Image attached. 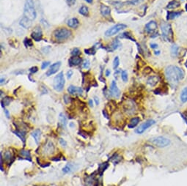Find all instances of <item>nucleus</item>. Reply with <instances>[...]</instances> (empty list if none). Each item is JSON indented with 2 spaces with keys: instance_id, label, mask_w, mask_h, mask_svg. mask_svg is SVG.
I'll return each instance as SVG.
<instances>
[{
  "instance_id": "34",
  "label": "nucleus",
  "mask_w": 187,
  "mask_h": 186,
  "mask_svg": "<svg viewBox=\"0 0 187 186\" xmlns=\"http://www.w3.org/2000/svg\"><path fill=\"white\" fill-rule=\"evenodd\" d=\"M119 64H120V60H119L118 57H115L113 60V68L114 69H117V67L119 66Z\"/></svg>"
},
{
  "instance_id": "6",
  "label": "nucleus",
  "mask_w": 187,
  "mask_h": 186,
  "mask_svg": "<svg viewBox=\"0 0 187 186\" xmlns=\"http://www.w3.org/2000/svg\"><path fill=\"white\" fill-rule=\"evenodd\" d=\"M71 35V32L66 28H59L54 31V36L57 40H64L68 39Z\"/></svg>"
},
{
  "instance_id": "53",
  "label": "nucleus",
  "mask_w": 187,
  "mask_h": 186,
  "mask_svg": "<svg viewBox=\"0 0 187 186\" xmlns=\"http://www.w3.org/2000/svg\"><path fill=\"white\" fill-rule=\"evenodd\" d=\"M185 66H186V67H187V61L186 62V63H185Z\"/></svg>"
},
{
  "instance_id": "21",
  "label": "nucleus",
  "mask_w": 187,
  "mask_h": 186,
  "mask_svg": "<svg viewBox=\"0 0 187 186\" xmlns=\"http://www.w3.org/2000/svg\"><path fill=\"white\" fill-rule=\"evenodd\" d=\"M40 135H41V131H40V129H37V130H34V131L32 133V137L34 138L36 144L39 143V140L40 139Z\"/></svg>"
},
{
  "instance_id": "35",
  "label": "nucleus",
  "mask_w": 187,
  "mask_h": 186,
  "mask_svg": "<svg viewBox=\"0 0 187 186\" xmlns=\"http://www.w3.org/2000/svg\"><path fill=\"white\" fill-rule=\"evenodd\" d=\"M24 43L26 47H32L33 46L32 41L30 39H28V38H25Z\"/></svg>"
},
{
  "instance_id": "12",
  "label": "nucleus",
  "mask_w": 187,
  "mask_h": 186,
  "mask_svg": "<svg viewBox=\"0 0 187 186\" xmlns=\"http://www.w3.org/2000/svg\"><path fill=\"white\" fill-rule=\"evenodd\" d=\"M68 91L71 95H82L83 93V89L81 87H77L74 86H70L68 88Z\"/></svg>"
},
{
  "instance_id": "40",
  "label": "nucleus",
  "mask_w": 187,
  "mask_h": 186,
  "mask_svg": "<svg viewBox=\"0 0 187 186\" xmlns=\"http://www.w3.org/2000/svg\"><path fill=\"white\" fill-rule=\"evenodd\" d=\"M49 64H50V62H49V61H46V62H43V63H42V65H41V68L43 70H44V69H46V68L49 65Z\"/></svg>"
},
{
  "instance_id": "41",
  "label": "nucleus",
  "mask_w": 187,
  "mask_h": 186,
  "mask_svg": "<svg viewBox=\"0 0 187 186\" xmlns=\"http://www.w3.org/2000/svg\"><path fill=\"white\" fill-rule=\"evenodd\" d=\"M65 1L67 2L68 5L69 6H73V5L76 3V0H65Z\"/></svg>"
},
{
  "instance_id": "32",
  "label": "nucleus",
  "mask_w": 187,
  "mask_h": 186,
  "mask_svg": "<svg viewBox=\"0 0 187 186\" xmlns=\"http://www.w3.org/2000/svg\"><path fill=\"white\" fill-rule=\"evenodd\" d=\"M120 46V42H119V40H115L112 44L111 48H112V51H113V50H115V49H117V48Z\"/></svg>"
},
{
  "instance_id": "14",
  "label": "nucleus",
  "mask_w": 187,
  "mask_h": 186,
  "mask_svg": "<svg viewBox=\"0 0 187 186\" xmlns=\"http://www.w3.org/2000/svg\"><path fill=\"white\" fill-rule=\"evenodd\" d=\"M54 144H53L52 142H50V141H49L47 144H46V145L43 147V152L46 155H49L51 154L54 152Z\"/></svg>"
},
{
  "instance_id": "5",
  "label": "nucleus",
  "mask_w": 187,
  "mask_h": 186,
  "mask_svg": "<svg viewBox=\"0 0 187 186\" xmlns=\"http://www.w3.org/2000/svg\"><path fill=\"white\" fill-rule=\"evenodd\" d=\"M65 78H64V74L62 72H60L57 75L55 76L54 79V83H53V86L54 89L57 92H61L63 89L64 86H65Z\"/></svg>"
},
{
  "instance_id": "19",
  "label": "nucleus",
  "mask_w": 187,
  "mask_h": 186,
  "mask_svg": "<svg viewBox=\"0 0 187 186\" xmlns=\"http://www.w3.org/2000/svg\"><path fill=\"white\" fill-rule=\"evenodd\" d=\"M101 13L102 14V16H109V15L111 13V9H110L109 7L106 6V5H102L101 6Z\"/></svg>"
},
{
  "instance_id": "16",
  "label": "nucleus",
  "mask_w": 187,
  "mask_h": 186,
  "mask_svg": "<svg viewBox=\"0 0 187 186\" xmlns=\"http://www.w3.org/2000/svg\"><path fill=\"white\" fill-rule=\"evenodd\" d=\"M67 24H68V25L69 27L75 29L78 27L79 24V21H78L77 18H71V19H69L68 21Z\"/></svg>"
},
{
  "instance_id": "9",
  "label": "nucleus",
  "mask_w": 187,
  "mask_h": 186,
  "mask_svg": "<svg viewBox=\"0 0 187 186\" xmlns=\"http://www.w3.org/2000/svg\"><path fill=\"white\" fill-rule=\"evenodd\" d=\"M60 66H61V62H55V63L51 64V67H49V69L46 72L47 76H50V75H54V73H56L59 71V69H60Z\"/></svg>"
},
{
  "instance_id": "1",
  "label": "nucleus",
  "mask_w": 187,
  "mask_h": 186,
  "mask_svg": "<svg viewBox=\"0 0 187 186\" xmlns=\"http://www.w3.org/2000/svg\"><path fill=\"white\" fill-rule=\"evenodd\" d=\"M165 76L170 85L172 87H175L180 81L184 78V72L177 66L170 65L165 70Z\"/></svg>"
},
{
  "instance_id": "26",
  "label": "nucleus",
  "mask_w": 187,
  "mask_h": 186,
  "mask_svg": "<svg viewBox=\"0 0 187 186\" xmlns=\"http://www.w3.org/2000/svg\"><path fill=\"white\" fill-rule=\"evenodd\" d=\"M79 13L84 16H88V15H89V10H88V7L87 6L81 7Z\"/></svg>"
},
{
  "instance_id": "30",
  "label": "nucleus",
  "mask_w": 187,
  "mask_h": 186,
  "mask_svg": "<svg viewBox=\"0 0 187 186\" xmlns=\"http://www.w3.org/2000/svg\"><path fill=\"white\" fill-rule=\"evenodd\" d=\"M12 100V98L10 97H5L4 98V100L1 101V104H2V107L5 108V106H8L9 104L10 103V101Z\"/></svg>"
},
{
  "instance_id": "50",
  "label": "nucleus",
  "mask_w": 187,
  "mask_h": 186,
  "mask_svg": "<svg viewBox=\"0 0 187 186\" xmlns=\"http://www.w3.org/2000/svg\"><path fill=\"white\" fill-rule=\"evenodd\" d=\"M89 104H90V106H93V100H89Z\"/></svg>"
},
{
  "instance_id": "44",
  "label": "nucleus",
  "mask_w": 187,
  "mask_h": 186,
  "mask_svg": "<svg viewBox=\"0 0 187 186\" xmlns=\"http://www.w3.org/2000/svg\"><path fill=\"white\" fill-rule=\"evenodd\" d=\"M70 97L68 96V95H65V96H64V101H65V104H69L70 103Z\"/></svg>"
},
{
  "instance_id": "37",
  "label": "nucleus",
  "mask_w": 187,
  "mask_h": 186,
  "mask_svg": "<svg viewBox=\"0 0 187 186\" xmlns=\"http://www.w3.org/2000/svg\"><path fill=\"white\" fill-rule=\"evenodd\" d=\"M80 50L79 49H77V48H76V49H74L73 50L71 51V54L73 55V56L74 57H77L79 56V55L80 54Z\"/></svg>"
},
{
  "instance_id": "28",
  "label": "nucleus",
  "mask_w": 187,
  "mask_h": 186,
  "mask_svg": "<svg viewBox=\"0 0 187 186\" xmlns=\"http://www.w3.org/2000/svg\"><path fill=\"white\" fill-rule=\"evenodd\" d=\"M4 158H5V161L10 162V163H11V162H12L13 158V154L11 153L10 151H7V152L5 153Z\"/></svg>"
},
{
  "instance_id": "52",
  "label": "nucleus",
  "mask_w": 187,
  "mask_h": 186,
  "mask_svg": "<svg viewBox=\"0 0 187 186\" xmlns=\"http://www.w3.org/2000/svg\"><path fill=\"white\" fill-rule=\"evenodd\" d=\"M4 81H5V79L1 78V84H2V83L4 82Z\"/></svg>"
},
{
  "instance_id": "23",
  "label": "nucleus",
  "mask_w": 187,
  "mask_h": 186,
  "mask_svg": "<svg viewBox=\"0 0 187 186\" xmlns=\"http://www.w3.org/2000/svg\"><path fill=\"white\" fill-rule=\"evenodd\" d=\"M59 121H60V123L62 126L65 128L66 125H67V118L63 113L60 114V115H59Z\"/></svg>"
},
{
  "instance_id": "43",
  "label": "nucleus",
  "mask_w": 187,
  "mask_h": 186,
  "mask_svg": "<svg viewBox=\"0 0 187 186\" xmlns=\"http://www.w3.org/2000/svg\"><path fill=\"white\" fill-rule=\"evenodd\" d=\"M60 144H61L62 147H65L66 146H67V142H66V141L64 139H60Z\"/></svg>"
},
{
  "instance_id": "38",
  "label": "nucleus",
  "mask_w": 187,
  "mask_h": 186,
  "mask_svg": "<svg viewBox=\"0 0 187 186\" xmlns=\"http://www.w3.org/2000/svg\"><path fill=\"white\" fill-rule=\"evenodd\" d=\"M84 51H85L86 54H95V49H93V48H91V49H85Z\"/></svg>"
},
{
  "instance_id": "47",
  "label": "nucleus",
  "mask_w": 187,
  "mask_h": 186,
  "mask_svg": "<svg viewBox=\"0 0 187 186\" xmlns=\"http://www.w3.org/2000/svg\"><path fill=\"white\" fill-rule=\"evenodd\" d=\"M5 115H6V117H7V118H9V117H10V115H9V111H7V110L5 109Z\"/></svg>"
},
{
  "instance_id": "10",
  "label": "nucleus",
  "mask_w": 187,
  "mask_h": 186,
  "mask_svg": "<svg viewBox=\"0 0 187 186\" xmlns=\"http://www.w3.org/2000/svg\"><path fill=\"white\" fill-rule=\"evenodd\" d=\"M110 91H111L112 95L113 96H115L117 98H118L120 95V91L119 89V88L117 87V83L115 81H112L111 83V85H110Z\"/></svg>"
},
{
  "instance_id": "4",
  "label": "nucleus",
  "mask_w": 187,
  "mask_h": 186,
  "mask_svg": "<svg viewBox=\"0 0 187 186\" xmlns=\"http://www.w3.org/2000/svg\"><path fill=\"white\" fill-rule=\"evenodd\" d=\"M150 142H151L153 144L158 147L164 148L170 145V140L167 138L164 137V136H157V137H153L152 139H149Z\"/></svg>"
},
{
  "instance_id": "42",
  "label": "nucleus",
  "mask_w": 187,
  "mask_h": 186,
  "mask_svg": "<svg viewBox=\"0 0 187 186\" xmlns=\"http://www.w3.org/2000/svg\"><path fill=\"white\" fill-rule=\"evenodd\" d=\"M38 68L36 66H35V67H31L30 69H29V71H30L31 73H36L37 71H38Z\"/></svg>"
},
{
  "instance_id": "22",
  "label": "nucleus",
  "mask_w": 187,
  "mask_h": 186,
  "mask_svg": "<svg viewBox=\"0 0 187 186\" xmlns=\"http://www.w3.org/2000/svg\"><path fill=\"white\" fill-rule=\"evenodd\" d=\"M180 99L182 103L187 102V86L181 91V95H180Z\"/></svg>"
},
{
  "instance_id": "13",
  "label": "nucleus",
  "mask_w": 187,
  "mask_h": 186,
  "mask_svg": "<svg viewBox=\"0 0 187 186\" xmlns=\"http://www.w3.org/2000/svg\"><path fill=\"white\" fill-rule=\"evenodd\" d=\"M19 24L20 26H21L23 28L29 29L32 27V20L29 19V18L26 17H23L20 20Z\"/></svg>"
},
{
  "instance_id": "8",
  "label": "nucleus",
  "mask_w": 187,
  "mask_h": 186,
  "mask_svg": "<svg viewBox=\"0 0 187 186\" xmlns=\"http://www.w3.org/2000/svg\"><path fill=\"white\" fill-rule=\"evenodd\" d=\"M155 122H156L153 120V119H148V120H147L145 122L142 123V124L141 125L137 130H136V133L138 134L143 133L147 129L149 128L150 127H151L152 125L155 124Z\"/></svg>"
},
{
  "instance_id": "25",
  "label": "nucleus",
  "mask_w": 187,
  "mask_h": 186,
  "mask_svg": "<svg viewBox=\"0 0 187 186\" xmlns=\"http://www.w3.org/2000/svg\"><path fill=\"white\" fill-rule=\"evenodd\" d=\"M20 155L22 158H24L25 159L29 160V161H31V155L29 150H21L20 152Z\"/></svg>"
},
{
  "instance_id": "2",
  "label": "nucleus",
  "mask_w": 187,
  "mask_h": 186,
  "mask_svg": "<svg viewBox=\"0 0 187 186\" xmlns=\"http://www.w3.org/2000/svg\"><path fill=\"white\" fill-rule=\"evenodd\" d=\"M24 16L32 21L36 18L37 13L33 0H26L24 8Z\"/></svg>"
},
{
  "instance_id": "29",
  "label": "nucleus",
  "mask_w": 187,
  "mask_h": 186,
  "mask_svg": "<svg viewBox=\"0 0 187 186\" xmlns=\"http://www.w3.org/2000/svg\"><path fill=\"white\" fill-rule=\"evenodd\" d=\"M14 133H16V136H18L21 139V141H23L24 143H25V132L21 131V130H16V131H14Z\"/></svg>"
},
{
  "instance_id": "27",
  "label": "nucleus",
  "mask_w": 187,
  "mask_h": 186,
  "mask_svg": "<svg viewBox=\"0 0 187 186\" xmlns=\"http://www.w3.org/2000/svg\"><path fill=\"white\" fill-rule=\"evenodd\" d=\"M158 82V78L156 76H150L149 78L148 79V84H150V86H153L157 84Z\"/></svg>"
},
{
  "instance_id": "18",
  "label": "nucleus",
  "mask_w": 187,
  "mask_h": 186,
  "mask_svg": "<svg viewBox=\"0 0 187 186\" xmlns=\"http://www.w3.org/2000/svg\"><path fill=\"white\" fill-rule=\"evenodd\" d=\"M31 37H32V39H34V40L38 42V41H40V40H42L43 35H42V32H40V31H35V32H33L32 33Z\"/></svg>"
},
{
  "instance_id": "11",
  "label": "nucleus",
  "mask_w": 187,
  "mask_h": 186,
  "mask_svg": "<svg viewBox=\"0 0 187 186\" xmlns=\"http://www.w3.org/2000/svg\"><path fill=\"white\" fill-rule=\"evenodd\" d=\"M157 23L155 21H151L148 22L145 25V30L148 33H153L156 30Z\"/></svg>"
},
{
  "instance_id": "7",
  "label": "nucleus",
  "mask_w": 187,
  "mask_h": 186,
  "mask_svg": "<svg viewBox=\"0 0 187 186\" xmlns=\"http://www.w3.org/2000/svg\"><path fill=\"white\" fill-rule=\"evenodd\" d=\"M126 27H127V26L124 24H117L113 26L112 27H111V28L106 31L105 36L110 37L115 35H116L117 33H118L120 31L126 29Z\"/></svg>"
},
{
  "instance_id": "39",
  "label": "nucleus",
  "mask_w": 187,
  "mask_h": 186,
  "mask_svg": "<svg viewBox=\"0 0 187 186\" xmlns=\"http://www.w3.org/2000/svg\"><path fill=\"white\" fill-rule=\"evenodd\" d=\"M90 62L89 60H84V63H83V67L86 68V69H87V68L90 67Z\"/></svg>"
},
{
  "instance_id": "36",
  "label": "nucleus",
  "mask_w": 187,
  "mask_h": 186,
  "mask_svg": "<svg viewBox=\"0 0 187 186\" xmlns=\"http://www.w3.org/2000/svg\"><path fill=\"white\" fill-rule=\"evenodd\" d=\"M71 169H72V166L71 164L66 165L63 169H62V172L64 173H68L71 172Z\"/></svg>"
},
{
  "instance_id": "20",
  "label": "nucleus",
  "mask_w": 187,
  "mask_h": 186,
  "mask_svg": "<svg viewBox=\"0 0 187 186\" xmlns=\"http://www.w3.org/2000/svg\"><path fill=\"white\" fill-rule=\"evenodd\" d=\"M139 121H140V119H139V117H134V118H132L131 119L129 124L128 125V128H135V127L139 124Z\"/></svg>"
},
{
  "instance_id": "24",
  "label": "nucleus",
  "mask_w": 187,
  "mask_h": 186,
  "mask_svg": "<svg viewBox=\"0 0 187 186\" xmlns=\"http://www.w3.org/2000/svg\"><path fill=\"white\" fill-rule=\"evenodd\" d=\"M180 7V3L176 0H172V1L170 2V3L168 4L167 6V9H175L178 8V7Z\"/></svg>"
},
{
  "instance_id": "46",
  "label": "nucleus",
  "mask_w": 187,
  "mask_h": 186,
  "mask_svg": "<svg viewBox=\"0 0 187 186\" xmlns=\"http://www.w3.org/2000/svg\"><path fill=\"white\" fill-rule=\"evenodd\" d=\"M150 47H151L152 49H156V48L158 47V45H157V44H155V43H151V44H150Z\"/></svg>"
},
{
  "instance_id": "49",
  "label": "nucleus",
  "mask_w": 187,
  "mask_h": 186,
  "mask_svg": "<svg viewBox=\"0 0 187 186\" xmlns=\"http://www.w3.org/2000/svg\"><path fill=\"white\" fill-rule=\"evenodd\" d=\"M109 75H110V71H109V70H106V76H109Z\"/></svg>"
},
{
  "instance_id": "48",
  "label": "nucleus",
  "mask_w": 187,
  "mask_h": 186,
  "mask_svg": "<svg viewBox=\"0 0 187 186\" xmlns=\"http://www.w3.org/2000/svg\"><path fill=\"white\" fill-rule=\"evenodd\" d=\"M95 104H96V105H98L99 104V100H98V97H95Z\"/></svg>"
},
{
  "instance_id": "31",
  "label": "nucleus",
  "mask_w": 187,
  "mask_h": 186,
  "mask_svg": "<svg viewBox=\"0 0 187 186\" xmlns=\"http://www.w3.org/2000/svg\"><path fill=\"white\" fill-rule=\"evenodd\" d=\"M178 50H179V48L178 46L174 45L172 46L171 48V54L172 57H176L178 54Z\"/></svg>"
},
{
  "instance_id": "33",
  "label": "nucleus",
  "mask_w": 187,
  "mask_h": 186,
  "mask_svg": "<svg viewBox=\"0 0 187 186\" xmlns=\"http://www.w3.org/2000/svg\"><path fill=\"white\" fill-rule=\"evenodd\" d=\"M121 78L124 82H127L128 81V73L126 71H123L121 73Z\"/></svg>"
},
{
  "instance_id": "17",
  "label": "nucleus",
  "mask_w": 187,
  "mask_h": 186,
  "mask_svg": "<svg viewBox=\"0 0 187 186\" xmlns=\"http://www.w3.org/2000/svg\"><path fill=\"white\" fill-rule=\"evenodd\" d=\"M81 62H82V59L77 57H71L68 60V63L71 66L79 65V64H81Z\"/></svg>"
},
{
  "instance_id": "45",
  "label": "nucleus",
  "mask_w": 187,
  "mask_h": 186,
  "mask_svg": "<svg viewBox=\"0 0 187 186\" xmlns=\"http://www.w3.org/2000/svg\"><path fill=\"white\" fill-rule=\"evenodd\" d=\"M72 75H73V71H71V70H70L69 71H68V73H67V77H68V78H71V76H72Z\"/></svg>"
},
{
  "instance_id": "3",
  "label": "nucleus",
  "mask_w": 187,
  "mask_h": 186,
  "mask_svg": "<svg viewBox=\"0 0 187 186\" xmlns=\"http://www.w3.org/2000/svg\"><path fill=\"white\" fill-rule=\"evenodd\" d=\"M161 29L162 32V36L167 41H173V32L171 27V25L167 23H162L161 24Z\"/></svg>"
},
{
  "instance_id": "51",
  "label": "nucleus",
  "mask_w": 187,
  "mask_h": 186,
  "mask_svg": "<svg viewBox=\"0 0 187 186\" xmlns=\"http://www.w3.org/2000/svg\"><path fill=\"white\" fill-rule=\"evenodd\" d=\"M87 3H92L93 2V0H85Z\"/></svg>"
},
{
  "instance_id": "15",
  "label": "nucleus",
  "mask_w": 187,
  "mask_h": 186,
  "mask_svg": "<svg viewBox=\"0 0 187 186\" xmlns=\"http://www.w3.org/2000/svg\"><path fill=\"white\" fill-rule=\"evenodd\" d=\"M182 13L181 11H170V12L167 13V18L168 20H172L174 18L179 17L181 16Z\"/></svg>"
}]
</instances>
